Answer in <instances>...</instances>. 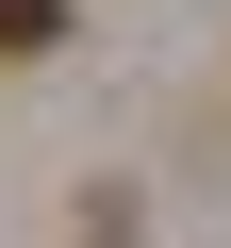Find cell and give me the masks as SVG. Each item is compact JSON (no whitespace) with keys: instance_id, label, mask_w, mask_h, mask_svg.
<instances>
[{"instance_id":"cell-1","label":"cell","mask_w":231,"mask_h":248,"mask_svg":"<svg viewBox=\"0 0 231 248\" xmlns=\"http://www.w3.org/2000/svg\"><path fill=\"white\" fill-rule=\"evenodd\" d=\"M0 50H17V66H33V50H66V0H0Z\"/></svg>"}]
</instances>
